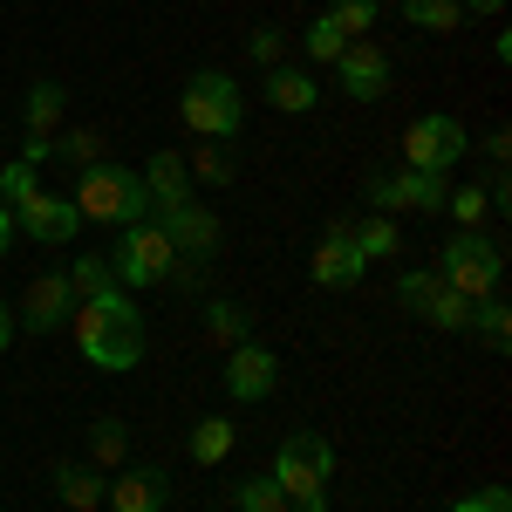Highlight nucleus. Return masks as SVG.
Here are the masks:
<instances>
[{
    "label": "nucleus",
    "mask_w": 512,
    "mask_h": 512,
    "mask_svg": "<svg viewBox=\"0 0 512 512\" xmlns=\"http://www.w3.org/2000/svg\"><path fill=\"white\" fill-rule=\"evenodd\" d=\"M437 280H444L451 294H465V301L499 294V280H506V253H499V239H485L478 226H458V233L444 239V253H437Z\"/></svg>",
    "instance_id": "obj_5"
},
{
    "label": "nucleus",
    "mask_w": 512,
    "mask_h": 512,
    "mask_svg": "<svg viewBox=\"0 0 512 512\" xmlns=\"http://www.w3.org/2000/svg\"><path fill=\"white\" fill-rule=\"evenodd\" d=\"M14 328H21V321H14V308H7V301H0V349H7V342H14Z\"/></svg>",
    "instance_id": "obj_39"
},
{
    "label": "nucleus",
    "mask_w": 512,
    "mask_h": 512,
    "mask_svg": "<svg viewBox=\"0 0 512 512\" xmlns=\"http://www.w3.org/2000/svg\"><path fill=\"white\" fill-rule=\"evenodd\" d=\"M55 158V137H28V144H21V164H48Z\"/></svg>",
    "instance_id": "obj_38"
},
{
    "label": "nucleus",
    "mask_w": 512,
    "mask_h": 512,
    "mask_svg": "<svg viewBox=\"0 0 512 512\" xmlns=\"http://www.w3.org/2000/svg\"><path fill=\"white\" fill-rule=\"evenodd\" d=\"M171 267H178V246L164 239L158 219L123 226L117 253H110V274H117V287H164V280H171Z\"/></svg>",
    "instance_id": "obj_6"
},
{
    "label": "nucleus",
    "mask_w": 512,
    "mask_h": 512,
    "mask_svg": "<svg viewBox=\"0 0 512 512\" xmlns=\"http://www.w3.org/2000/svg\"><path fill=\"white\" fill-rule=\"evenodd\" d=\"M267 103H274L280 117H308L321 103V82L308 76V69H287V62H280V69H267Z\"/></svg>",
    "instance_id": "obj_17"
},
{
    "label": "nucleus",
    "mask_w": 512,
    "mask_h": 512,
    "mask_svg": "<svg viewBox=\"0 0 512 512\" xmlns=\"http://www.w3.org/2000/svg\"><path fill=\"white\" fill-rule=\"evenodd\" d=\"M62 117H69V89H62V82H35V89H28V103H21L28 137H48Z\"/></svg>",
    "instance_id": "obj_19"
},
{
    "label": "nucleus",
    "mask_w": 512,
    "mask_h": 512,
    "mask_svg": "<svg viewBox=\"0 0 512 512\" xmlns=\"http://www.w3.org/2000/svg\"><path fill=\"white\" fill-rule=\"evenodd\" d=\"M178 117H185V130L205 137V144H233L239 123H246V96H239V82L226 76V69H198V76L185 82V96H178Z\"/></svg>",
    "instance_id": "obj_4"
},
{
    "label": "nucleus",
    "mask_w": 512,
    "mask_h": 512,
    "mask_svg": "<svg viewBox=\"0 0 512 512\" xmlns=\"http://www.w3.org/2000/svg\"><path fill=\"white\" fill-rule=\"evenodd\" d=\"M458 7H465V14H499L506 0H458Z\"/></svg>",
    "instance_id": "obj_40"
},
{
    "label": "nucleus",
    "mask_w": 512,
    "mask_h": 512,
    "mask_svg": "<svg viewBox=\"0 0 512 512\" xmlns=\"http://www.w3.org/2000/svg\"><path fill=\"white\" fill-rule=\"evenodd\" d=\"M465 151H472V137H465V123L458 117H417L410 130H403V158H410V171H451V164H465Z\"/></svg>",
    "instance_id": "obj_7"
},
{
    "label": "nucleus",
    "mask_w": 512,
    "mask_h": 512,
    "mask_svg": "<svg viewBox=\"0 0 512 512\" xmlns=\"http://www.w3.org/2000/svg\"><path fill=\"white\" fill-rule=\"evenodd\" d=\"M185 171H198V185H233L239 164H233V151H219V144H212V151H198Z\"/></svg>",
    "instance_id": "obj_31"
},
{
    "label": "nucleus",
    "mask_w": 512,
    "mask_h": 512,
    "mask_svg": "<svg viewBox=\"0 0 512 512\" xmlns=\"http://www.w3.org/2000/svg\"><path fill=\"white\" fill-rule=\"evenodd\" d=\"M355 246V260H390L396 253V219L390 212H376V219H355V226H342Z\"/></svg>",
    "instance_id": "obj_21"
},
{
    "label": "nucleus",
    "mask_w": 512,
    "mask_h": 512,
    "mask_svg": "<svg viewBox=\"0 0 512 512\" xmlns=\"http://www.w3.org/2000/svg\"><path fill=\"white\" fill-rule=\"evenodd\" d=\"M287 492V506L294 512H328V478H335V444L321 431H294L280 437L274 451V472H267Z\"/></svg>",
    "instance_id": "obj_3"
},
{
    "label": "nucleus",
    "mask_w": 512,
    "mask_h": 512,
    "mask_svg": "<svg viewBox=\"0 0 512 512\" xmlns=\"http://www.w3.org/2000/svg\"><path fill=\"white\" fill-rule=\"evenodd\" d=\"M342 226H349V219H335V226L321 233V246L308 253V280H315V287H328V294L355 287V280H362V267H369V260H355V246H349V233H342Z\"/></svg>",
    "instance_id": "obj_14"
},
{
    "label": "nucleus",
    "mask_w": 512,
    "mask_h": 512,
    "mask_svg": "<svg viewBox=\"0 0 512 512\" xmlns=\"http://www.w3.org/2000/svg\"><path fill=\"white\" fill-rule=\"evenodd\" d=\"M69 315H76V287H69V274H35L14 321L35 328V335H55V328H69Z\"/></svg>",
    "instance_id": "obj_11"
},
{
    "label": "nucleus",
    "mask_w": 512,
    "mask_h": 512,
    "mask_svg": "<svg viewBox=\"0 0 512 512\" xmlns=\"http://www.w3.org/2000/svg\"><path fill=\"white\" fill-rule=\"evenodd\" d=\"M396 14L410 28H424V35H458L465 28V7L458 0H396Z\"/></svg>",
    "instance_id": "obj_20"
},
{
    "label": "nucleus",
    "mask_w": 512,
    "mask_h": 512,
    "mask_svg": "<svg viewBox=\"0 0 512 512\" xmlns=\"http://www.w3.org/2000/svg\"><path fill=\"white\" fill-rule=\"evenodd\" d=\"M280 390V355L260 349V342H239L226 349V396L233 403H267Z\"/></svg>",
    "instance_id": "obj_8"
},
{
    "label": "nucleus",
    "mask_w": 512,
    "mask_h": 512,
    "mask_svg": "<svg viewBox=\"0 0 512 512\" xmlns=\"http://www.w3.org/2000/svg\"><path fill=\"white\" fill-rule=\"evenodd\" d=\"M424 321L444 328V335H465V328H472V301H465V294H451V287H437V301L424 308Z\"/></svg>",
    "instance_id": "obj_29"
},
{
    "label": "nucleus",
    "mask_w": 512,
    "mask_h": 512,
    "mask_svg": "<svg viewBox=\"0 0 512 512\" xmlns=\"http://www.w3.org/2000/svg\"><path fill=\"white\" fill-rule=\"evenodd\" d=\"M342 48H349V35H342V28H335V21H328V14H321L315 28H308V55H315V62H335V55H342Z\"/></svg>",
    "instance_id": "obj_36"
},
{
    "label": "nucleus",
    "mask_w": 512,
    "mask_h": 512,
    "mask_svg": "<svg viewBox=\"0 0 512 512\" xmlns=\"http://www.w3.org/2000/svg\"><path fill=\"white\" fill-rule=\"evenodd\" d=\"M444 212L458 219V226H478L492 205H485V185H465V192H444Z\"/></svg>",
    "instance_id": "obj_33"
},
{
    "label": "nucleus",
    "mask_w": 512,
    "mask_h": 512,
    "mask_svg": "<svg viewBox=\"0 0 512 512\" xmlns=\"http://www.w3.org/2000/svg\"><path fill=\"white\" fill-rule=\"evenodd\" d=\"M151 219H158L164 239L178 246V260H212V253H219V219H212L198 198H185V205H158Z\"/></svg>",
    "instance_id": "obj_9"
},
{
    "label": "nucleus",
    "mask_w": 512,
    "mask_h": 512,
    "mask_svg": "<svg viewBox=\"0 0 512 512\" xmlns=\"http://www.w3.org/2000/svg\"><path fill=\"white\" fill-rule=\"evenodd\" d=\"M96 151H103V137H96V130H69V137L55 144V158H69L76 171H89V164H103Z\"/></svg>",
    "instance_id": "obj_32"
},
{
    "label": "nucleus",
    "mask_w": 512,
    "mask_h": 512,
    "mask_svg": "<svg viewBox=\"0 0 512 512\" xmlns=\"http://www.w3.org/2000/svg\"><path fill=\"white\" fill-rule=\"evenodd\" d=\"M14 226H21L28 239H41V246H69V239L82 233V212L69 205V198H55V192H35V198L14 205Z\"/></svg>",
    "instance_id": "obj_13"
},
{
    "label": "nucleus",
    "mask_w": 512,
    "mask_h": 512,
    "mask_svg": "<svg viewBox=\"0 0 512 512\" xmlns=\"http://www.w3.org/2000/svg\"><path fill=\"white\" fill-rule=\"evenodd\" d=\"M437 287H444L437 267H403V274H396V301H403L410 315H424V308L437 301Z\"/></svg>",
    "instance_id": "obj_27"
},
{
    "label": "nucleus",
    "mask_w": 512,
    "mask_h": 512,
    "mask_svg": "<svg viewBox=\"0 0 512 512\" xmlns=\"http://www.w3.org/2000/svg\"><path fill=\"white\" fill-rule=\"evenodd\" d=\"M335 76H342V96L383 103V96H390V55H383L376 41H349V48L335 55Z\"/></svg>",
    "instance_id": "obj_12"
},
{
    "label": "nucleus",
    "mask_w": 512,
    "mask_h": 512,
    "mask_svg": "<svg viewBox=\"0 0 512 512\" xmlns=\"http://www.w3.org/2000/svg\"><path fill=\"white\" fill-rule=\"evenodd\" d=\"M76 205L89 226H137V219H151V192H144V171H123V164H89L76 171Z\"/></svg>",
    "instance_id": "obj_2"
},
{
    "label": "nucleus",
    "mask_w": 512,
    "mask_h": 512,
    "mask_svg": "<svg viewBox=\"0 0 512 512\" xmlns=\"http://www.w3.org/2000/svg\"><path fill=\"white\" fill-rule=\"evenodd\" d=\"M69 335H76V349L89 369H137L144 362V342H151V328H144V308L123 294V287H103V294H82L76 315H69Z\"/></svg>",
    "instance_id": "obj_1"
},
{
    "label": "nucleus",
    "mask_w": 512,
    "mask_h": 512,
    "mask_svg": "<svg viewBox=\"0 0 512 512\" xmlns=\"http://www.w3.org/2000/svg\"><path fill=\"white\" fill-rule=\"evenodd\" d=\"M369 205L383 212H444V178L437 171H390V178H369Z\"/></svg>",
    "instance_id": "obj_10"
},
{
    "label": "nucleus",
    "mask_w": 512,
    "mask_h": 512,
    "mask_svg": "<svg viewBox=\"0 0 512 512\" xmlns=\"http://www.w3.org/2000/svg\"><path fill=\"white\" fill-rule=\"evenodd\" d=\"M444 512H512V492L506 485H478V492H465V499H451Z\"/></svg>",
    "instance_id": "obj_35"
},
{
    "label": "nucleus",
    "mask_w": 512,
    "mask_h": 512,
    "mask_svg": "<svg viewBox=\"0 0 512 512\" xmlns=\"http://www.w3.org/2000/svg\"><path fill=\"white\" fill-rule=\"evenodd\" d=\"M103 499L117 512H164L171 506V472L164 465H130V472H117L103 485Z\"/></svg>",
    "instance_id": "obj_15"
},
{
    "label": "nucleus",
    "mask_w": 512,
    "mask_h": 512,
    "mask_svg": "<svg viewBox=\"0 0 512 512\" xmlns=\"http://www.w3.org/2000/svg\"><path fill=\"white\" fill-rule=\"evenodd\" d=\"M280 48H287L280 28H253V41H246V55H253L260 69H280Z\"/></svg>",
    "instance_id": "obj_37"
},
{
    "label": "nucleus",
    "mask_w": 512,
    "mask_h": 512,
    "mask_svg": "<svg viewBox=\"0 0 512 512\" xmlns=\"http://www.w3.org/2000/svg\"><path fill=\"white\" fill-rule=\"evenodd\" d=\"M123 451H130V431H123V417H96V424H89V465H96V472H117Z\"/></svg>",
    "instance_id": "obj_23"
},
{
    "label": "nucleus",
    "mask_w": 512,
    "mask_h": 512,
    "mask_svg": "<svg viewBox=\"0 0 512 512\" xmlns=\"http://www.w3.org/2000/svg\"><path fill=\"white\" fill-rule=\"evenodd\" d=\"M233 506L239 512H294L274 478H239V485H233Z\"/></svg>",
    "instance_id": "obj_28"
},
{
    "label": "nucleus",
    "mask_w": 512,
    "mask_h": 512,
    "mask_svg": "<svg viewBox=\"0 0 512 512\" xmlns=\"http://www.w3.org/2000/svg\"><path fill=\"white\" fill-rule=\"evenodd\" d=\"M144 192H151V212H158V205H185V198H192L185 158H178V151H158V158L144 164Z\"/></svg>",
    "instance_id": "obj_18"
},
{
    "label": "nucleus",
    "mask_w": 512,
    "mask_h": 512,
    "mask_svg": "<svg viewBox=\"0 0 512 512\" xmlns=\"http://www.w3.org/2000/svg\"><path fill=\"white\" fill-rule=\"evenodd\" d=\"M69 287H76V301H82V294L117 287V274H110V260H96V253H89V260H76V267H69Z\"/></svg>",
    "instance_id": "obj_30"
},
{
    "label": "nucleus",
    "mask_w": 512,
    "mask_h": 512,
    "mask_svg": "<svg viewBox=\"0 0 512 512\" xmlns=\"http://www.w3.org/2000/svg\"><path fill=\"white\" fill-rule=\"evenodd\" d=\"M7 239H14V212L0 205V253H7Z\"/></svg>",
    "instance_id": "obj_41"
},
{
    "label": "nucleus",
    "mask_w": 512,
    "mask_h": 512,
    "mask_svg": "<svg viewBox=\"0 0 512 512\" xmlns=\"http://www.w3.org/2000/svg\"><path fill=\"white\" fill-rule=\"evenodd\" d=\"M185 451H192L198 465H226V458H233V424H226V417H198L192 437H185Z\"/></svg>",
    "instance_id": "obj_22"
},
{
    "label": "nucleus",
    "mask_w": 512,
    "mask_h": 512,
    "mask_svg": "<svg viewBox=\"0 0 512 512\" xmlns=\"http://www.w3.org/2000/svg\"><path fill=\"white\" fill-rule=\"evenodd\" d=\"M472 328L492 342V349L506 355V342H512V308H506V294H485V301H472Z\"/></svg>",
    "instance_id": "obj_25"
},
{
    "label": "nucleus",
    "mask_w": 512,
    "mask_h": 512,
    "mask_svg": "<svg viewBox=\"0 0 512 512\" xmlns=\"http://www.w3.org/2000/svg\"><path fill=\"white\" fill-rule=\"evenodd\" d=\"M205 335L226 342V349H239V342H253V315H246L239 301H205Z\"/></svg>",
    "instance_id": "obj_24"
},
{
    "label": "nucleus",
    "mask_w": 512,
    "mask_h": 512,
    "mask_svg": "<svg viewBox=\"0 0 512 512\" xmlns=\"http://www.w3.org/2000/svg\"><path fill=\"white\" fill-rule=\"evenodd\" d=\"M48 478H55V499H62L69 512H96V506H103V485H110L96 465H82V458H62Z\"/></svg>",
    "instance_id": "obj_16"
},
{
    "label": "nucleus",
    "mask_w": 512,
    "mask_h": 512,
    "mask_svg": "<svg viewBox=\"0 0 512 512\" xmlns=\"http://www.w3.org/2000/svg\"><path fill=\"white\" fill-rule=\"evenodd\" d=\"M41 185H35V164H7V171H0V205H21V198H35Z\"/></svg>",
    "instance_id": "obj_34"
},
{
    "label": "nucleus",
    "mask_w": 512,
    "mask_h": 512,
    "mask_svg": "<svg viewBox=\"0 0 512 512\" xmlns=\"http://www.w3.org/2000/svg\"><path fill=\"white\" fill-rule=\"evenodd\" d=\"M328 21L349 41H369V28L383 21V0H328Z\"/></svg>",
    "instance_id": "obj_26"
}]
</instances>
